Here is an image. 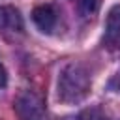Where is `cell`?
I'll list each match as a JSON object with an SVG mask.
<instances>
[{
  "label": "cell",
  "mask_w": 120,
  "mask_h": 120,
  "mask_svg": "<svg viewBox=\"0 0 120 120\" xmlns=\"http://www.w3.org/2000/svg\"><path fill=\"white\" fill-rule=\"evenodd\" d=\"M79 120H107V118H103L98 111H88V112H84Z\"/></svg>",
  "instance_id": "7"
},
{
  "label": "cell",
  "mask_w": 120,
  "mask_h": 120,
  "mask_svg": "<svg viewBox=\"0 0 120 120\" xmlns=\"http://www.w3.org/2000/svg\"><path fill=\"white\" fill-rule=\"evenodd\" d=\"M6 82H8V75H6L4 66L0 64V88H4V86H6Z\"/></svg>",
  "instance_id": "8"
},
{
  "label": "cell",
  "mask_w": 120,
  "mask_h": 120,
  "mask_svg": "<svg viewBox=\"0 0 120 120\" xmlns=\"http://www.w3.org/2000/svg\"><path fill=\"white\" fill-rule=\"evenodd\" d=\"M75 2L84 15H94L101 6V0H75Z\"/></svg>",
  "instance_id": "6"
},
{
  "label": "cell",
  "mask_w": 120,
  "mask_h": 120,
  "mask_svg": "<svg viewBox=\"0 0 120 120\" xmlns=\"http://www.w3.org/2000/svg\"><path fill=\"white\" fill-rule=\"evenodd\" d=\"M103 41L111 49H114V47L120 45V6H112L111 11H109V15H107Z\"/></svg>",
  "instance_id": "3"
},
{
  "label": "cell",
  "mask_w": 120,
  "mask_h": 120,
  "mask_svg": "<svg viewBox=\"0 0 120 120\" xmlns=\"http://www.w3.org/2000/svg\"><path fill=\"white\" fill-rule=\"evenodd\" d=\"M32 19L36 22V26L41 30V32H52V28L56 26V11L52 6L49 4H43V6H38L34 11H32Z\"/></svg>",
  "instance_id": "4"
},
{
  "label": "cell",
  "mask_w": 120,
  "mask_h": 120,
  "mask_svg": "<svg viewBox=\"0 0 120 120\" xmlns=\"http://www.w3.org/2000/svg\"><path fill=\"white\" fill-rule=\"evenodd\" d=\"M0 30H8V32L22 30V17L15 8H11V6L0 8Z\"/></svg>",
  "instance_id": "5"
},
{
  "label": "cell",
  "mask_w": 120,
  "mask_h": 120,
  "mask_svg": "<svg viewBox=\"0 0 120 120\" xmlns=\"http://www.w3.org/2000/svg\"><path fill=\"white\" fill-rule=\"evenodd\" d=\"M13 109L19 120H49L43 99L32 90L21 92L13 103Z\"/></svg>",
  "instance_id": "2"
},
{
  "label": "cell",
  "mask_w": 120,
  "mask_h": 120,
  "mask_svg": "<svg viewBox=\"0 0 120 120\" xmlns=\"http://www.w3.org/2000/svg\"><path fill=\"white\" fill-rule=\"evenodd\" d=\"M90 94V73L82 64L71 62L64 66L58 75V99L73 105L82 101Z\"/></svg>",
  "instance_id": "1"
}]
</instances>
